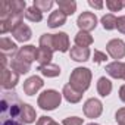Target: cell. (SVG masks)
Segmentation results:
<instances>
[{
    "label": "cell",
    "mask_w": 125,
    "mask_h": 125,
    "mask_svg": "<svg viewBox=\"0 0 125 125\" xmlns=\"http://www.w3.org/2000/svg\"><path fill=\"white\" fill-rule=\"evenodd\" d=\"M24 103L19 100L15 91L3 93L2 102H0V110H2V125H24L21 121Z\"/></svg>",
    "instance_id": "6da1fadb"
},
{
    "label": "cell",
    "mask_w": 125,
    "mask_h": 125,
    "mask_svg": "<svg viewBox=\"0 0 125 125\" xmlns=\"http://www.w3.org/2000/svg\"><path fill=\"white\" fill-rule=\"evenodd\" d=\"M90 83H91V72L87 68H77L72 71L69 77V84L81 93L90 87Z\"/></svg>",
    "instance_id": "7a4b0ae2"
},
{
    "label": "cell",
    "mask_w": 125,
    "mask_h": 125,
    "mask_svg": "<svg viewBox=\"0 0 125 125\" xmlns=\"http://www.w3.org/2000/svg\"><path fill=\"white\" fill-rule=\"evenodd\" d=\"M38 106L44 110H53L56 109L60 102H62V96L56 91V90H46L38 96Z\"/></svg>",
    "instance_id": "3957f363"
},
{
    "label": "cell",
    "mask_w": 125,
    "mask_h": 125,
    "mask_svg": "<svg viewBox=\"0 0 125 125\" xmlns=\"http://www.w3.org/2000/svg\"><path fill=\"white\" fill-rule=\"evenodd\" d=\"M106 52L113 59H122L125 56V43L121 38H113L106 44Z\"/></svg>",
    "instance_id": "277c9868"
},
{
    "label": "cell",
    "mask_w": 125,
    "mask_h": 125,
    "mask_svg": "<svg viewBox=\"0 0 125 125\" xmlns=\"http://www.w3.org/2000/svg\"><path fill=\"white\" fill-rule=\"evenodd\" d=\"M77 25L81 28V31L88 32L97 27V18L93 12H83L77 19Z\"/></svg>",
    "instance_id": "5b68a950"
},
{
    "label": "cell",
    "mask_w": 125,
    "mask_h": 125,
    "mask_svg": "<svg viewBox=\"0 0 125 125\" xmlns=\"http://www.w3.org/2000/svg\"><path fill=\"white\" fill-rule=\"evenodd\" d=\"M19 80V74L15 71H9V69H2L0 72V85L5 90H10L18 84Z\"/></svg>",
    "instance_id": "8992f818"
},
{
    "label": "cell",
    "mask_w": 125,
    "mask_h": 125,
    "mask_svg": "<svg viewBox=\"0 0 125 125\" xmlns=\"http://www.w3.org/2000/svg\"><path fill=\"white\" fill-rule=\"evenodd\" d=\"M37 50H38V49H35V46H24V47H21V49L16 52L15 57H16L18 60L24 62V63L31 65V62L37 59Z\"/></svg>",
    "instance_id": "52a82bcc"
},
{
    "label": "cell",
    "mask_w": 125,
    "mask_h": 125,
    "mask_svg": "<svg viewBox=\"0 0 125 125\" xmlns=\"http://www.w3.org/2000/svg\"><path fill=\"white\" fill-rule=\"evenodd\" d=\"M102 110H103L102 102L97 99H88L84 103V113L87 118H99L102 115Z\"/></svg>",
    "instance_id": "ba28073f"
},
{
    "label": "cell",
    "mask_w": 125,
    "mask_h": 125,
    "mask_svg": "<svg viewBox=\"0 0 125 125\" xmlns=\"http://www.w3.org/2000/svg\"><path fill=\"white\" fill-rule=\"evenodd\" d=\"M43 80L40 78V77H37V75H34V77H30L25 83H24V91H25V94L27 96H32V94H35L41 87H43Z\"/></svg>",
    "instance_id": "9c48e42d"
},
{
    "label": "cell",
    "mask_w": 125,
    "mask_h": 125,
    "mask_svg": "<svg viewBox=\"0 0 125 125\" xmlns=\"http://www.w3.org/2000/svg\"><path fill=\"white\" fill-rule=\"evenodd\" d=\"M12 35L18 40V41H21V43H25V41H28L30 38H31V35H32V32H31V28L28 27V25H25V24H19V25H16L12 31Z\"/></svg>",
    "instance_id": "30bf717a"
},
{
    "label": "cell",
    "mask_w": 125,
    "mask_h": 125,
    "mask_svg": "<svg viewBox=\"0 0 125 125\" xmlns=\"http://www.w3.org/2000/svg\"><path fill=\"white\" fill-rule=\"evenodd\" d=\"M53 47L54 50L59 52H68L69 49V38L65 32H59V34H53Z\"/></svg>",
    "instance_id": "8fae6325"
},
{
    "label": "cell",
    "mask_w": 125,
    "mask_h": 125,
    "mask_svg": "<svg viewBox=\"0 0 125 125\" xmlns=\"http://www.w3.org/2000/svg\"><path fill=\"white\" fill-rule=\"evenodd\" d=\"M106 72L112 77V78H122L124 80V75H125V63L116 60V62H112V63L106 65Z\"/></svg>",
    "instance_id": "7c38bea8"
},
{
    "label": "cell",
    "mask_w": 125,
    "mask_h": 125,
    "mask_svg": "<svg viewBox=\"0 0 125 125\" xmlns=\"http://www.w3.org/2000/svg\"><path fill=\"white\" fill-rule=\"evenodd\" d=\"M65 22H66V15L62 10H59V9L54 10V12H52L50 16H49V19H47V25L50 28H57L60 25H63Z\"/></svg>",
    "instance_id": "4fadbf2b"
},
{
    "label": "cell",
    "mask_w": 125,
    "mask_h": 125,
    "mask_svg": "<svg viewBox=\"0 0 125 125\" xmlns=\"http://www.w3.org/2000/svg\"><path fill=\"white\" fill-rule=\"evenodd\" d=\"M62 94H63V97L69 102V103H78L83 97V93L75 90L71 84H66L63 87V90H62Z\"/></svg>",
    "instance_id": "5bb4252c"
},
{
    "label": "cell",
    "mask_w": 125,
    "mask_h": 125,
    "mask_svg": "<svg viewBox=\"0 0 125 125\" xmlns=\"http://www.w3.org/2000/svg\"><path fill=\"white\" fill-rule=\"evenodd\" d=\"M71 59L77 60V62H85L88 60L90 57V49L88 47H80V46H75L71 49Z\"/></svg>",
    "instance_id": "9a60e30c"
},
{
    "label": "cell",
    "mask_w": 125,
    "mask_h": 125,
    "mask_svg": "<svg viewBox=\"0 0 125 125\" xmlns=\"http://www.w3.org/2000/svg\"><path fill=\"white\" fill-rule=\"evenodd\" d=\"M0 50H2L3 54H15L19 49L18 46L8 37H2L0 38Z\"/></svg>",
    "instance_id": "2e32d148"
},
{
    "label": "cell",
    "mask_w": 125,
    "mask_h": 125,
    "mask_svg": "<svg viewBox=\"0 0 125 125\" xmlns=\"http://www.w3.org/2000/svg\"><path fill=\"white\" fill-rule=\"evenodd\" d=\"M35 118H37V115H35L34 107L30 106V104H27V103H24L22 112H21V121H22V124H32L35 121Z\"/></svg>",
    "instance_id": "e0dca14e"
},
{
    "label": "cell",
    "mask_w": 125,
    "mask_h": 125,
    "mask_svg": "<svg viewBox=\"0 0 125 125\" xmlns=\"http://www.w3.org/2000/svg\"><path fill=\"white\" fill-rule=\"evenodd\" d=\"M38 71L47 77V78H54V77H59L60 75V68L57 65H53V63H49V65H40L38 66Z\"/></svg>",
    "instance_id": "ac0fdd59"
},
{
    "label": "cell",
    "mask_w": 125,
    "mask_h": 125,
    "mask_svg": "<svg viewBox=\"0 0 125 125\" xmlns=\"http://www.w3.org/2000/svg\"><path fill=\"white\" fill-rule=\"evenodd\" d=\"M110 91H112V83L106 77L99 78V81H97V93L102 97H106V96L110 94Z\"/></svg>",
    "instance_id": "d6986e66"
},
{
    "label": "cell",
    "mask_w": 125,
    "mask_h": 125,
    "mask_svg": "<svg viewBox=\"0 0 125 125\" xmlns=\"http://www.w3.org/2000/svg\"><path fill=\"white\" fill-rule=\"evenodd\" d=\"M53 57V52L49 50V49H43V47H38L37 50V62L40 65H49L50 63V60Z\"/></svg>",
    "instance_id": "ffe728a7"
},
{
    "label": "cell",
    "mask_w": 125,
    "mask_h": 125,
    "mask_svg": "<svg viewBox=\"0 0 125 125\" xmlns=\"http://www.w3.org/2000/svg\"><path fill=\"white\" fill-rule=\"evenodd\" d=\"M57 6H59V10H62L66 16L72 15L75 12V9H77V3L72 2V0H59Z\"/></svg>",
    "instance_id": "44dd1931"
},
{
    "label": "cell",
    "mask_w": 125,
    "mask_h": 125,
    "mask_svg": "<svg viewBox=\"0 0 125 125\" xmlns=\"http://www.w3.org/2000/svg\"><path fill=\"white\" fill-rule=\"evenodd\" d=\"M75 44L80 47H88L90 44H93V37L85 31H80L75 35Z\"/></svg>",
    "instance_id": "7402d4cb"
},
{
    "label": "cell",
    "mask_w": 125,
    "mask_h": 125,
    "mask_svg": "<svg viewBox=\"0 0 125 125\" xmlns=\"http://www.w3.org/2000/svg\"><path fill=\"white\" fill-rule=\"evenodd\" d=\"M25 18L31 22H40L43 19V12L38 10L35 6H31V8L25 9Z\"/></svg>",
    "instance_id": "603a6c76"
},
{
    "label": "cell",
    "mask_w": 125,
    "mask_h": 125,
    "mask_svg": "<svg viewBox=\"0 0 125 125\" xmlns=\"http://www.w3.org/2000/svg\"><path fill=\"white\" fill-rule=\"evenodd\" d=\"M10 66H12V71L18 72L19 75H21V74H27V72L30 71V65H28V63H24V62H21V60H18L16 57H12Z\"/></svg>",
    "instance_id": "cb8c5ba5"
},
{
    "label": "cell",
    "mask_w": 125,
    "mask_h": 125,
    "mask_svg": "<svg viewBox=\"0 0 125 125\" xmlns=\"http://www.w3.org/2000/svg\"><path fill=\"white\" fill-rule=\"evenodd\" d=\"M116 22H118V18L113 13H107V15H104L102 18V25H103L104 30H115Z\"/></svg>",
    "instance_id": "d4e9b609"
},
{
    "label": "cell",
    "mask_w": 125,
    "mask_h": 125,
    "mask_svg": "<svg viewBox=\"0 0 125 125\" xmlns=\"http://www.w3.org/2000/svg\"><path fill=\"white\" fill-rule=\"evenodd\" d=\"M40 47L43 49H49V50H54L53 47V34H43L40 37Z\"/></svg>",
    "instance_id": "484cf974"
},
{
    "label": "cell",
    "mask_w": 125,
    "mask_h": 125,
    "mask_svg": "<svg viewBox=\"0 0 125 125\" xmlns=\"http://www.w3.org/2000/svg\"><path fill=\"white\" fill-rule=\"evenodd\" d=\"M32 6H35L41 12H47L53 6V2H52V0H34V5Z\"/></svg>",
    "instance_id": "4316f807"
},
{
    "label": "cell",
    "mask_w": 125,
    "mask_h": 125,
    "mask_svg": "<svg viewBox=\"0 0 125 125\" xmlns=\"http://www.w3.org/2000/svg\"><path fill=\"white\" fill-rule=\"evenodd\" d=\"M106 6L109 8L110 12H118L124 8V2H121V0H107Z\"/></svg>",
    "instance_id": "83f0119b"
},
{
    "label": "cell",
    "mask_w": 125,
    "mask_h": 125,
    "mask_svg": "<svg viewBox=\"0 0 125 125\" xmlns=\"http://www.w3.org/2000/svg\"><path fill=\"white\" fill-rule=\"evenodd\" d=\"M63 125H83V118L78 116H69L63 119Z\"/></svg>",
    "instance_id": "f1b7e54d"
},
{
    "label": "cell",
    "mask_w": 125,
    "mask_h": 125,
    "mask_svg": "<svg viewBox=\"0 0 125 125\" xmlns=\"http://www.w3.org/2000/svg\"><path fill=\"white\" fill-rule=\"evenodd\" d=\"M106 59H107L106 53H103V52H99V50H94L93 60L96 62V63H102V62H106Z\"/></svg>",
    "instance_id": "f546056e"
},
{
    "label": "cell",
    "mask_w": 125,
    "mask_h": 125,
    "mask_svg": "<svg viewBox=\"0 0 125 125\" xmlns=\"http://www.w3.org/2000/svg\"><path fill=\"white\" fill-rule=\"evenodd\" d=\"M115 118H116V122H118L119 125H125V107L118 109V112H116Z\"/></svg>",
    "instance_id": "4dcf8cb0"
},
{
    "label": "cell",
    "mask_w": 125,
    "mask_h": 125,
    "mask_svg": "<svg viewBox=\"0 0 125 125\" xmlns=\"http://www.w3.org/2000/svg\"><path fill=\"white\" fill-rule=\"evenodd\" d=\"M37 125H59L57 122H54L52 118L49 116H41L38 121H37Z\"/></svg>",
    "instance_id": "1f68e13d"
},
{
    "label": "cell",
    "mask_w": 125,
    "mask_h": 125,
    "mask_svg": "<svg viewBox=\"0 0 125 125\" xmlns=\"http://www.w3.org/2000/svg\"><path fill=\"white\" fill-rule=\"evenodd\" d=\"M116 28H118V31H119V32L125 34V15L118 18V22H116Z\"/></svg>",
    "instance_id": "d6a6232c"
},
{
    "label": "cell",
    "mask_w": 125,
    "mask_h": 125,
    "mask_svg": "<svg viewBox=\"0 0 125 125\" xmlns=\"http://www.w3.org/2000/svg\"><path fill=\"white\" fill-rule=\"evenodd\" d=\"M88 5L94 9H102L103 8V3L102 2H93V0H88Z\"/></svg>",
    "instance_id": "836d02e7"
},
{
    "label": "cell",
    "mask_w": 125,
    "mask_h": 125,
    "mask_svg": "<svg viewBox=\"0 0 125 125\" xmlns=\"http://www.w3.org/2000/svg\"><path fill=\"white\" fill-rule=\"evenodd\" d=\"M119 97H121V100L125 103V85L121 87V90H119Z\"/></svg>",
    "instance_id": "e575fe53"
},
{
    "label": "cell",
    "mask_w": 125,
    "mask_h": 125,
    "mask_svg": "<svg viewBox=\"0 0 125 125\" xmlns=\"http://www.w3.org/2000/svg\"><path fill=\"white\" fill-rule=\"evenodd\" d=\"M88 125H97V124H88Z\"/></svg>",
    "instance_id": "d590c367"
},
{
    "label": "cell",
    "mask_w": 125,
    "mask_h": 125,
    "mask_svg": "<svg viewBox=\"0 0 125 125\" xmlns=\"http://www.w3.org/2000/svg\"><path fill=\"white\" fill-rule=\"evenodd\" d=\"M124 80H125V75H124Z\"/></svg>",
    "instance_id": "8d00e7d4"
}]
</instances>
